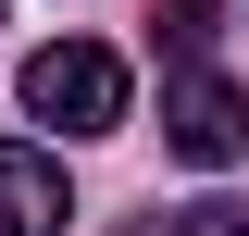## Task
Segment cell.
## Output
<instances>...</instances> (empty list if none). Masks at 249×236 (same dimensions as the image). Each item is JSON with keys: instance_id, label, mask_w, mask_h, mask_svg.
Wrapping results in <instances>:
<instances>
[{"instance_id": "cell-1", "label": "cell", "mask_w": 249, "mask_h": 236, "mask_svg": "<svg viewBox=\"0 0 249 236\" xmlns=\"http://www.w3.org/2000/svg\"><path fill=\"white\" fill-rule=\"evenodd\" d=\"M25 112L62 124V137H112L124 124V62L100 50V37H50V50L25 62Z\"/></svg>"}, {"instance_id": "cell-2", "label": "cell", "mask_w": 249, "mask_h": 236, "mask_svg": "<svg viewBox=\"0 0 249 236\" xmlns=\"http://www.w3.org/2000/svg\"><path fill=\"white\" fill-rule=\"evenodd\" d=\"M162 137H175L187 162H237V149H249V100H237V75L175 62V87H162Z\"/></svg>"}, {"instance_id": "cell-3", "label": "cell", "mask_w": 249, "mask_h": 236, "mask_svg": "<svg viewBox=\"0 0 249 236\" xmlns=\"http://www.w3.org/2000/svg\"><path fill=\"white\" fill-rule=\"evenodd\" d=\"M62 224H75L62 162H50V149H25V137H0V236H62Z\"/></svg>"}, {"instance_id": "cell-4", "label": "cell", "mask_w": 249, "mask_h": 236, "mask_svg": "<svg viewBox=\"0 0 249 236\" xmlns=\"http://www.w3.org/2000/svg\"><path fill=\"white\" fill-rule=\"evenodd\" d=\"M212 25H224V0H175V13H162V50L199 62V50H212Z\"/></svg>"}, {"instance_id": "cell-5", "label": "cell", "mask_w": 249, "mask_h": 236, "mask_svg": "<svg viewBox=\"0 0 249 236\" xmlns=\"http://www.w3.org/2000/svg\"><path fill=\"white\" fill-rule=\"evenodd\" d=\"M175 236H249V199H187Z\"/></svg>"}]
</instances>
